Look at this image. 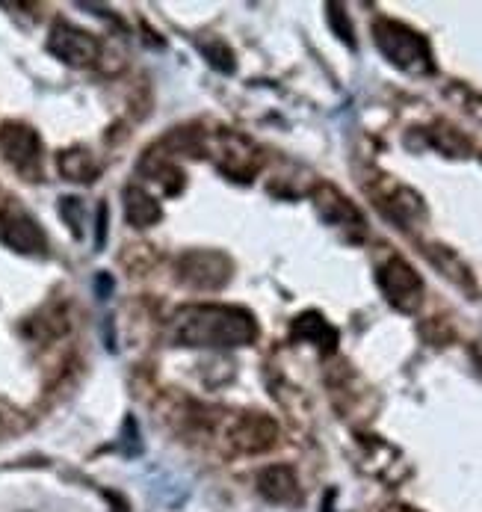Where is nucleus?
Listing matches in <instances>:
<instances>
[{"mask_svg":"<svg viewBox=\"0 0 482 512\" xmlns=\"http://www.w3.org/2000/svg\"><path fill=\"white\" fill-rule=\"evenodd\" d=\"M255 335V317L231 305H190L175 317V338L184 347H246Z\"/></svg>","mask_w":482,"mask_h":512,"instance_id":"f257e3e1","label":"nucleus"},{"mask_svg":"<svg viewBox=\"0 0 482 512\" xmlns=\"http://www.w3.org/2000/svg\"><path fill=\"white\" fill-rule=\"evenodd\" d=\"M376 45L379 51L400 69L412 74H429L432 72V54H429V45L423 36H417L414 30H409L406 24H397V21H388L382 18L376 27Z\"/></svg>","mask_w":482,"mask_h":512,"instance_id":"f03ea898","label":"nucleus"},{"mask_svg":"<svg viewBox=\"0 0 482 512\" xmlns=\"http://www.w3.org/2000/svg\"><path fill=\"white\" fill-rule=\"evenodd\" d=\"M379 288L394 308H400L406 314L417 311V305L423 299V282L412 270V264H406L403 258H391L379 270Z\"/></svg>","mask_w":482,"mask_h":512,"instance_id":"7ed1b4c3","label":"nucleus"},{"mask_svg":"<svg viewBox=\"0 0 482 512\" xmlns=\"http://www.w3.org/2000/svg\"><path fill=\"white\" fill-rule=\"evenodd\" d=\"M0 240L21 255H36V252H45L48 246L42 225L18 205H6L0 211Z\"/></svg>","mask_w":482,"mask_h":512,"instance_id":"20e7f679","label":"nucleus"},{"mask_svg":"<svg viewBox=\"0 0 482 512\" xmlns=\"http://www.w3.org/2000/svg\"><path fill=\"white\" fill-rule=\"evenodd\" d=\"M181 282L196 291H216L231 279V264L219 252H190L178 264Z\"/></svg>","mask_w":482,"mask_h":512,"instance_id":"39448f33","label":"nucleus"},{"mask_svg":"<svg viewBox=\"0 0 482 512\" xmlns=\"http://www.w3.org/2000/svg\"><path fill=\"white\" fill-rule=\"evenodd\" d=\"M48 51L69 66H86L98 57V39L86 30L71 27L66 21H57L48 39Z\"/></svg>","mask_w":482,"mask_h":512,"instance_id":"423d86ee","label":"nucleus"},{"mask_svg":"<svg viewBox=\"0 0 482 512\" xmlns=\"http://www.w3.org/2000/svg\"><path fill=\"white\" fill-rule=\"evenodd\" d=\"M0 151L24 175H30V172L39 169L42 143H39L36 131H30L27 125H3L0 128Z\"/></svg>","mask_w":482,"mask_h":512,"instance_id":"0eeeda50","label":"nucleus"},{"mask_svg":"<svg viewBox=\"0 0 482 512\" xmlns=\"http://www.w3.org/2000/svg\"><path fill=\"white\" fill-rule=\"evenodd\" d=\"M278 427L276 421L264 418V415H246L234 424L231 430V444L243 453H264L270 447H276Z\"/></svg>","mask_w":482,"mask_h":512,"instance_id":"6e6552de","label":"nucleus"},{"mask_svg":"<svg viewBox=\"0 0 482 512\" xmlns=\"http://www.w3.org/2000/svg\"><path fill=\"white\" fill-rule=\"evenodd\" d=\"M258 492L273 504H293V501H299V480H296L293 468L270 465L258 474Z\"/></svg>","mask_w":482,"mask_h":512,"instance_id":"1a4fd4ad","label":"nucleus"},{"mask_svg":"<svg viewBox=\"0 0 482 512\" xmlns=\"http://www.w3.org/2000/svg\"><path fill=\"white\" fill-rule=\"evenodd\" d=\"M293 335H296L299 341H311V344H317V347H320V350H326V353H332V350H335V344H338V332H335V326H332L323 314H317V311H308V314L296 317V323H293Z\"/></svg>","mask_w":482,"mask_h":512,"instance_id":"9d476101","label":"nucleus"},{"mask_svg":"<svg viewBox=\"0 0 482 512\" xmlns=\"http://www.w3.org/2000/svg\"><path fill=\"white\" fill-rule=\"evenodd\" d=\"M125 217L134 228H148L160 220V205L142 187H128L125 190Z\"/></svg>","mask_w":482,"mask_h":512,"instance_id":"9b49d317","label":"nucleus"},{"mask_svg":"<svg viewBox=\"0 0 482 512\" xmlns=\"http://www.w3.org/2000/svg\"><path fill=\"white\" fill-rule=\"evenodd\" d=\"M320 211H323L332 222H361L358 220V211L346 202L338 190H332V187H323V190H320Z\"/></svg>","mask_w":482,"mask_h":512,"instance_id":"f8f14e48","label":"nucleus"},{"mask_svg":"<svg viewBox=\"0 0 482 512\" xmlns=\"http://www.w3.org/2000/svg\"><path fill=\"white\" fill-rule=\"evenodd\" d=\"M60 169L69 181H92L95 163L86 151H66L60 154Z\"/></svg>","mask_w":482,"mask_h":512,"instance_id":"ddd939ff","label":"nucleus"},{"mask_svg":"<svg viewBox=\"0 0 482 512\" xmlns=\"http://www.w3.org/2000/svg\"><path fill=\"white\" fill-rule=\"evenodd\" d=\"M60 214H63V220L69 222L71 234H77V237H80V225H83V202H80V199H74V196L60 199Z\"/></svg>","mask_w":482,"mask_h":512,"instance_id":"4468645a","label":"nucleus"},{"mask_svg":"<svg viewBox=\"0 0 482 512\" xmlns=\"http://www.w3.org/2000/svg\"><path fill=\"white\" fill-rule=\"evenodd\" d=\"M205 54L210 57V66H216L219 72H231L234 63H231V51L225 45H207Z\"/></svg>","mask_w":482,"mask_h":512,"instance_id":"2eb2a0df","label":"nucleus"},{"mask_svg":"<svg viewBox=\"0 0 482 512\" xmlns=\"http://www.w3.org/2000/svg\"><path fill=\"white\" fill-rule=\"evenodd\" d=\"M329 21H332L335 33L344 39L346 45H352V27H349V21H346L344 12H341V6H329Z\"/></svg>","mask_w":482,"mask_h":512,"instance_id":"dca6fc26","label":"nucleus"},{"mask_svg":"<svg viewBox=\"0 0 482 512\" xmlns=\"http://www.w3.org/2000/svg\"><path fill=\"white\" fill-rule=\"evenodd\" d=\"M122 444H125V453H128V456H137L139 450H142V444H139L137 421H134V418H128V421H125V430H122Z\"/></svg>","mask_w":482,"mask_h":512,"instance_id":"f3484780","label":"nucleus"},{"mask_svg":"<svg viewBox=\"0 0 482 512\" xmlns=\"http://www.w3.org/2000/svg\"><path fill=\"white\" fill-rule=\"evenodd\" d=\"M95 293H98V299H107V296L113 293V279H110V273H101V276L95 279Z\"/></svg>","mask_w":482,"mask_h":512,"instance_id":"a211bd4d","label":"nucleus"},{"mask_svg":"<svg viewBox=\"0 0 482 512\" xmlns=\"http://www.w3.org/2000/svg\"><path fill=\"white\" fill-rule=\"evenodd\" d=\"M104 237H107V205L98 208V237H95V246L98 249L104 246Z\"/></svg>","mask_w":482,"mask_h":512,"instance_id":"6ab92c4d","label":"nucleus"}]
</instances>
